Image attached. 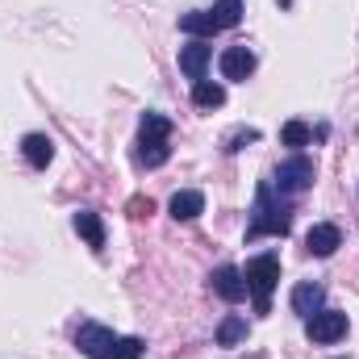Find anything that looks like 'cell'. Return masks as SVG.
I'll use <instances>...</instances> for the list:
<instances>
[{"label":"cell","mask_w":359,"mask_h":359,"mask_svg":"<svg viewBox=\"0 0 359 359\" xmlns=\"http://www.w3.org/2000/svg\"><path fill=\"white\" fill-rule=\"evenodd\" d=\"M280 4H284V8H288V4H292V0H280Z\"/></svg>","instance_id":"cell-24"},{"label":"cell","mask_w":359,"mask_h":359,"mask_svg":"<svg viewBox=\"0 0 359 359\" xmlns=\"http://www.w3.org/2000/svg\"><path fill=\"white\" fill-rule=\"evenodd\" d=\"M142 355H147L142 339H117V347H113V359H142Z\"/></svg>","instance_id":"cell-21"},{"label":"cell","mask_w":359,"mask_h":359,"mask_svg":"<svg viewBox=\"0 0 359 359\" xmlns=\"http://www.w3.org/2000/svg\"><path fill=\"white\" fill-rule=\"evenodd\" d=\"M309 138H313V130H309L305 121H284V130H280V142H284V147H292V151L309 147Z\"/></svg>","instance_id":"cell-19"},{"label":"cell","mask_w":359,"mask_h":359,"mask_svg":"<svg viewBox=\"0 0 359 359\" xmlns=\"http://www.w3.org/2000/svg\"><path fill=\"white\" fill-rule=\"evenodd\" d=\"M318 176V168H313V159H305V155H292V159H284L280 168H276V188L284 192V196H297V192H305L309 184Z\"/></svg>","instance_id":"cell-3"},{"label":"cell","mask_w":359,"mask_h":359,"mask_svg":"<svg viewBox=\"0 0 359 359\" xmlns=\"http://www.w3.org/2000/svg\"><path fill=\"white\" fill-rule=\"evenodd\" d=\"M76 347L88 359H113V347H117V334L100 322H80L76 330Z\"/></svg>","instance_id":"cell-4"},{"label":"cell","mask_w":359,"mask_h":359,"mask_svg":"<svg viewBox=\"0 0 359 359\" xmlns=\"http://www.w3.org/2000/svg\"><path fill=\"white\" fill-rule=\"evenodd\" d=\"M243 280H247V292L255 301V313H271V292H276V280H280V255L276 251L255 255L243 271Z\"/></svg>","instance_id":"cell-2"},{"label":"cell","mask_w":359,"mask_h":359,"mask_svg":"<svg viewBox=\"0 0 359 359\" xmlns=\"http://www.w3.org/2000/svg\"><path fill=\"white\" fill-rule=\"evenodd\" d=\"M192 104L196 109H222L226 104V88L213 84V80H196L192 84Z\"/></svg>","instance_id":"cell-15"},{"label":"cell","mask_w":359,"mask_h":359,"mask_svg":"<svg viewBox=\"0 0 359 359\" xmlns=\"http://www.w3.org/2000/svg\"><path fill=\"white\" fill-rule=\"evenodd\" d=\"M138 138H147V142H168V138H172V121H168L163 113H142Z\"/></svg>","instance_id":"cell-16"},{"label":"cell","mask_w":359,"mask_h":359,"mask_svg":"<svg viewBox=\"0 0 359 359\" xmlns=\"http://www.w3.org/2000/svg\"><path fill=\"white\" fill-rule=\"evenodd\" d=\"M130 213H134V217H147V213H151V201L134 196V201H130Z\"/></svg>","instance_id":"cell-23"},{"label":"cell","mask_w":359,"mask_h":359,"mask_svg":"<svg viewBox=\"0 0 359 359\" xmlns=\"http://www.w3.org/2000/svg\"><path fill=\"white\" fill-rule=\"evenodd\" d=\"M305 334L313 339V343H339L343 334H347V313H339V309H318L313 318H305Z\"/></svg>","instance_id":"cell-5"},{"label":"cell","mask_w":359,"mask_h":359,"mask_svg":"<svg viewBox=\"0 0 359 359\" xmlns=\"http://www.w3.org/2000/svg\"><path fill=\"white\" fill-rule=\"evenodd\" d=\"M180 34H188V38H213V34H222V25H217V17L209 8H201V13H184L180 17Z\"/></svg>","instance_id":"cell-12"},{"label":"cell","mask_w":359,"mask_h":359,"mask_svg":"<svg viewBox=\"0 0 359 359\" xmlns=\"http://www.w3.org/2000/svg\"><path fill=\"white\" fill-rule=\"evenodd\" d=\"M251 72H255V50H247V46L222 50V76L226 80H247Z\"/></svg>","instance_id":"cell-9"},{"label":"cell","mask_w":359,"mask_h":359,"mask_svg":"<svg viewBox=\"0 0 359 359\" xmlns=\"http://www.w3.org/2000/svg\"><path fill=\"white\" fill-rule=\"evenodd\" d=\"M168 209H172V217H176V222H192V217H201V213H205V196H201L196 188H184V192L172 196V205H168Z\"/></svg>","instance_id":"cell-14"},{"label":"cell","mask_w":359,"mask_h":359,"mask_svg":"<svg viewBox=\"0 0 359 359\" xmlns=\"http://www.w3.org/2000/svg\"><path fill=\"white\" fill-rule=\"evenodd\" d=\"M339 247H343V234H339V226H334V222H318V226L305 234V251H309V255H318V259L334 255Z\"/></svg>","instance_id":"cell-8"},{"label":"cell","mask_w":359,"mask_h":359,"mask_svg":"<svg viewBox=\"0 0 359 359\" xmlns=\"http://www.w3.org/2000/svg\"><path fill=\"white\" fill-rule=\"evenodd\" d=\"M21 155H25V163H29V168H38V172H42V168L55 159V142H50L46 134H25V138H21Z\"/></svg>","instance_id":"cell-11"},{"label":"cell","mask_w":359,"mask_h":359,"mask_svg":"<svg viewBox=\"0 0 359 359\" xmlns=\"http://www.w3.org/2000/svg\"><path fill=\"white\" fill-rule=\"evenodd\" d=\"M209 284H213V292H217L222 301H230V305H238V301L247 297V280H243V271L230 268V264H222V268L213 271Z\"/></svg>","instance_id":"cell-7"},{"label":"cell","mask_w":359,"mask_h":359,"mask_svg":"<svg viewBox=\"0 0 359 359\" xmlns=\"http://www.w3.org/2000/svg\"><path fill=\"white\" fill-rule=\"evenodd\" d=\"M322 301H326V288L313 284V280H301L292 288V313H301V318H313L322 309Z\"/></svg>","instance_id":"cell-10"},{"label":"cell","mask_w":359,"mask_h":359,"mask_svg":"<svg viewBox=\"0 0 359 359\" xmlns=\"http://www.w3.org/2000/svg\"><path fill=\"white\" fill-rule=\"evenodd\" d=\"M209 13L217 17V25H222V29H234V25L243 21V0H217Z\"/></svg>","instance_id":"cell-20"},{"label":"cell","mask_w":359,"mask_h":359,"mask_svg":"<svg viewBox=\"0 0 359 359\" xmlns=\"http://www.w3.org/2000/svg\"><path fill=\"white\" fill-rule=\"evenodd\" d=\"M255 138H259V130H238V134L230 138V147H226V151H243V147H247V142H255Z\"/></svg>","instance_id":"cell-22"},{"label":"cell","mask_w":359,"mask_h":359,"mask_svg":"<svg viewBox=\"0 0 359 359\" xmlns=\"http://www.w3.org/2000/svg\"><path fill=\"white\" fill-rule=\"evenodd\" d=\"M76 234L88 243L92 251H104V222H100V213L80 209V213H76Z\"/></svg>","instance_id":"cell-13"},{"label":"cell","mask_w":359,"mask_h":359,"mask_svg":"<svg viewBox=\"0 0 359 359\" xmlns=\"http://www.w3.org/2000/svg\"><path fill=\"white\" fill-rule=\"evenodd\" d=\"M292 230V209L276 201V188L268 180L255 188V209H251V222H247V243L255 238H284Z\"/></svg>","instance_id":"cell-1"},{"label":"cell","mask_w":359,"mask_h":359,"mask_svg":"<svg viewBox=\"0 0 359 359\" xmlns=\"http://www.w3.org/2000/svg\"><path fill=\"white\" fill-rule=\"evenodd\" d=\"M243 339H247V322L230 313V318H226V322L217 326V347H238Z\"/></svg>","instance_id":"cell-18"},{"label":"cell","mask_w":359,"mask_h":359,"mask_svg":"<svg viewBox=\"0 0 359 359\" xmlns=\"http://www.w3.org/2000/svg\"><path fill=\"white\" fill-rule=\"evenodd\" d=\"M138 168H163L168 159H172V147L168 142H147V138H138Z\"/></svg>","instance_id":"cell-17"},{"label":"cell","mask_w":359,"mask_h":359,"mask_svg":"<svg viewBox=\"0 0 359 359\" xmlns=\"http://www.w3.org/2000/svg\"><path fill=\"white\" fill-rule=\"evenodd\" d=\"M209 59H213V46H209L205 38H192L188 46H180V72H184L192 84H196V80H205Z\"/></svg>","instance_id":"cell-6"}]
</instances>
